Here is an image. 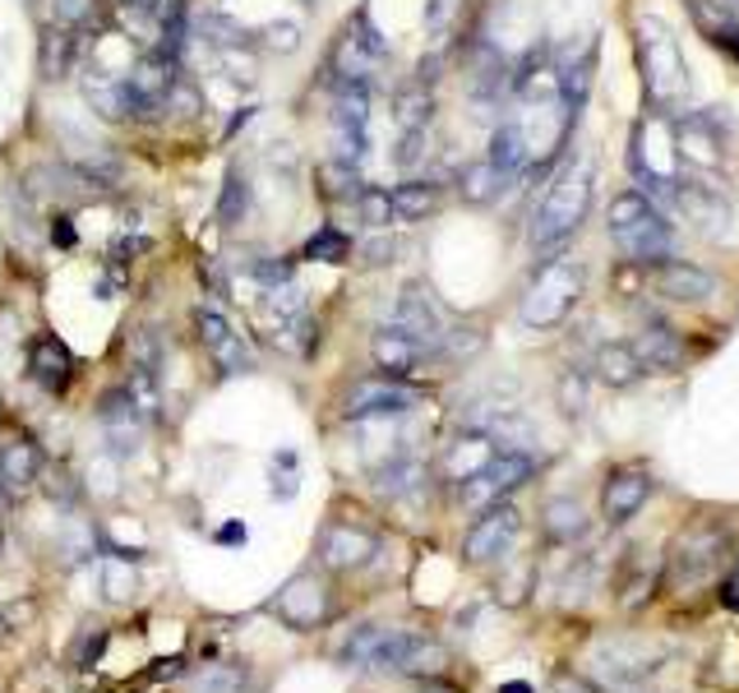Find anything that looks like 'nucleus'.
Wrapping results in <instances>:
<instances>
[{"instance_id": "1", "label": "nucleus", "mask_w": 739, "mask_h": 693, "mask_svg": "<svg viewBox=\"0 0 739 693\" xmlns=\"http://www.w3.org/2000/svg\"><path fill=\"white\" fill-rule=\"evenodd\" d=\"M582 292H588V264H582L578 255H569V250H545L536 273H532V287L518 301L522 329H532V333L560 329L578 310Z\"/></svg>"}, {"instance_id": "2", "label": "nucleus", "mask_w": 739, "mask_h": 693, "mask_svg": "<svg viewBox=\"0 0 739 693\" xmlns=\"http://www.w3.org/2000/svg\"><path fill=\"white\" fill-rule=\"evenodd\" d=\"M588 213H592V172L588 167H560L550 176L545 185V195L532 213V227H528V241L536 255H545V250H564L569 236L588 223Z\"/></svg>"}, {"instance_id": "3", "label": "nucleus", "mask_w": 739, "mask_h": 693, "mask_svg": "<svg viewBox=\"0 0 739 693\" xmlns=\"http://www.w3.org/2000/svg\"><path fill=\"white\" fill-rule=\"evenodd\" d=\"M638 66H642V79H647V98H652L661 111L684 103V92H689L684 56H680V42L670 38V28L661 19L638 23Z\"/></svg>"}, {"instance_id": "4", "label": "nucleus", "mask_w": 739, "mask_h": 693, "mask_svg": "<svg viewBox=\"0 0 739 693\" xmlns=\"http://www.w3.org/2000/svg\"><path fill=\"white\" fill-rule=\"evenodd\" d=\"M388 56V42L375 23H370V14L361 10L343 33H337L333 51H328V75L333 84H370L380 70V60Z\"/></svg>"}, {"instance_id": "5", "label": "nucleus", "mask_w": 739, "mask_h": 693, "mask_svg": "<svg viewBox=\"0 0 739 693\" xmlns=\"http://www.w3.org/2000/svg\"><path fill=\"white\" fill-rule=\"evenodd\" d=\"M425 402V389L393 380V374H365L343 393V417L347 421H380V417H407Z\"/></svg>"}, {"instance_id": "6", "label": "nucleus", "mask_w": 739, "mask_h": 693, "mask_svg": "<svg viewBox=\"0 0 739 693\" xmlns=\"http://www.w3.org/2000/svg\"><path fill=\"white\" fill-rule=\"evenodd\" d=\"M315 555L328 574H356L365 569L370 559L380 555V537L370 527H356L347 518H333L319 527V541H315Z\"/></svg>"}, {"instance_id": "7", "label": "nucleus", "mask_w": 739, "mask_h": 693, "mask_svg": "<svg viewBox=\"0 0 739 693\" xmlns=\"http://www.w3.org/2000/svg\"><path fill=\"white\" fill-rule=\"evenodd\" d=\"M195 333H199V346L208 352L213 370H218L223 380H231V374H250V370H255L250 346H245V338L231 329V320H227L223 310L199 305V310H195Z\"/></svg>"}, {"instance_id": "8", "label": "nucleus", "mask_w": 739, "mask_h": 693, "mask_svg": "<svg viewBox=\"0 0 739 693\" xmlns=\"http://www.w3.org/2000/svg\"><path fill=\"white\" fill-rule=\"evenodd\" d=\"M536 477V458L528 449H504L495 453L485 467H476L467 481H462V499H472V504H495L504 499L509 490L518 486H528Z\"/></svg>"}, {"instance_id": "9", "label": "nucleus", "mask_w": 739, "mask_h": 693, "mask_svg": "<svg viewBox=\"0 0 739 693\" xmlns=\"http://www.w3.org/2000/svg\"><path fill=\"white\" fill-rule=\"evenodd\" d=\"M518 527H522V514L513 509L509 499L485 504L481 518L467 527V537H462V559H467V564H495V559H504V550L518 537Z\"/></svg>"}, {"instance_id": "10", "label": "nucleus", "mask_w": 739, "mask_h": 693, "mask_svg": "<svg viewBox=\"0 0 739 693\" xmlns=\"http://www.w3.org/2000/svg\"><path fill=\"white\" fill-rule=\"evenodd\" d=\"M721 550H726V531L721 527H689L680 541H674V550H670V574H666V583L670 587H698L707 574L717 569V559H721Z\"/></svg>"}, {"instance_id": "11", "label": "nucleus", "mask_w": 739, "mask_h": 693, "mask_svg": "<svg viewBox=\"0 0 739 693\" xmlns=\"http://www.w3.org/2000/svg\"><path fill=\"white\" fill-rule=\"evenodd\" d=\"M333 602H328V587L315 574H296L283 592L273 596V615L283 619L292 634H315V628L328 619Z\"/></svg>"}, {"instance_id": "12", "label": "nucleus", "mask_w": 739, "mask_h": 693, "mask_svg": "<svg viewBox=\"0 0 739 693\" xmlns=\"http://www.w3.org/2000/svg\"><path fill=\"white\" fill-rule=\"evenodd\" d=\"M647 282L657 287V296H666L674 305H702V301L717 296L712 273H707L702 264H693V260H674V255H666V260H657L652 269H647Z\"/></svg>"}, {"instance_id": "13", "label": "nucleus", "mask_w": 739, "mask_h": 693, "mask_svg": "<svg viewBox=\"0 0 739 693\" xmlns=\"http://www.w3.org/2000/svg\"><path fill=\"white\" fill-rule=\"evenodd\" d=\"M79 92H83L88 111H98L102 120H111V125H130V120H135V103H130L126 75H116V70L98 66V60H83V70H79Z\"/></svg>"}, {"instance_id": "14", "label": "nucleus", "mask_w": 739, "mask_h": 693, "mask_svg": "<svg viewBox=\"0 0 739 693\" xmlns=\"http://www.w3.org/2000/svg\"><path fill=\"white\" fill-rule=\"evenodd\" d=\"M652 490H657V481L647 477V471H638V467H614L610 477H605V486H601V518H605L610 527H624L629 518H638L642 504L652 499Z\"/></svg>"}, {"instance_id": "15", "label": "nucleus", "mask_w": 739, "mask_h": 693, "mask_svg": "<svg viewBox=\"0 0 739 693\" xmlns=\"http://www.w3.org/2000/svg\"><path fill=\"white\" fill-rule=\"evenodd\" d=\"M435 352V346H425L421 338L403 333L397 324H384L375 329V338H370V361H375L380 374H393V380H407L412 370H421V361Z\"/></svg>"}, {"instance_id": "16", "label": "nucleus", "mask_w": 739, "mask_h": 693, "mask_svg": "<svg viewBox=\"0 0 739 693\" xmlns=\"http://www.w3.org/2000/svg\"><path fill=\"white\" fill-rule=\"evenodd\" d=\"M393 324L403 329V333H412V338H421L425 346H435L440 352V342H444V314H440V305H435V296H430L421 282H407L403 292H397V305H393Z\"/></svg>"}, {"instance_id": "17", "label": "nucleus", "mask_w": 739, "mask_h": 693, "mask_svg": "<svg viewBox=\"0 0 739 693\" xmlns=\"http://www.w3.org/2000/svg\"><path fill=\"white\" fill-rule=\"evenodd\" d=\"M75 352L66 342H60L56 333H38L33 346H28V380H33L38 389H47L51 398L66 393L75 384Z\"/></svg>"}, {"instance_id": "18", "label": "nucleus", "mask_w": 739, "mask_h": 693, "mask_svg": "<svg viewBox=\"0 0 739 693\" xmlns=\"http://www.w3.org/2000/svg\"><path fill=\"white\" fill-rule=\"evenodd\" d=\"M42 467H47V458L38 449V439L10 435L0 445V486H6V495H28L42 481Z\"/></svg>"}, {"instance_id": "19", "label": "nucleus", "mask_w": 739, "mask_h": 693, "mask_svg": "<svg viewBox=\"0 0 739 693\" xmlns=\"http://www.w3.org/2000/svg\"><path fill=\"white\" fill-rule=\"evenodd\" d=\"M614 245H620V255L624 260H633V264H642V269H652L657 260H666L670 255V245H674V227L666 223V213L657 208L652 217H642L638 227H629V232H620V236H610Z\"/></svg>"}, {"instance_id": "20", "label": "nucleus", "mask_w": 739, "mask_h": 693, "mask_svg": "<svg viewBox=\"0 0 739 693\" xmlns=\"http://www.w3.org/2000/svg\"><path fill=\"white\" fill-rule=\"evenodd\" d=\"M98 421H102V430H107V439H111V449L120 453H135L139 449V435H144V417H139V407L130 402V393L126 389H107L102 398H98Z\"/></svg>"}, {"instance_id": "21", "label": "nucleus", "mask_w": 739, "mask_h": 693, "mask_svg": "<svg viewBox=\"0 0 739 693\" xmlns=\"http://www.w3.org/2000/svg\"><path fill=\"white\" fill-rule=\"evenodd\" d=\"M670 204L680 208L693 227H702V232H721V227L730 223V204H726V195H717L712 185H702V180H674Z\"/></svg>"}, {"instance_id": "22", "label": "nucleus", "mask_w": 739, "mask_h": 693, "mask_svg": "<svg viewBox=\"0 0 739 693\" xmlns=\"http://www.w3.org/2000/svg\"><path fill=\"white\" fill-rule=\"evenodd\" d=\"M83 51L88 47L75 38V28H66V23L42 28V42H38V75H42V84H60L66 75H75Z\"/></svg>"}, {"instance_id": "23", "label": "nucleus", "mask_w": 739, "mask_h": 693, "mask_svg": "<svg viewBox=\"0 0 739 693\" xmlns=\"http://www.w3.org/2000/svg\"><path fill=\"white\" fill-rule=\"evenodd\" d=\"M633 352L642 361V370H680L684 365V338L674 333L670 324H642V333L633 338Z\"/></svg>"}, {"instance_id": "24", "label": "nucleus", "mask_w": 739, "mask_h": 693, "mask_svg": "<svg viewBox=\"0 0 739 693\" xmlns=\"http://www.w3.org/2000/svg\"><path fill=\"white\" fill-rule=\"evenodd\" d=\"M444 204V185L440 180H425V176H407L393 185V213L397 223H430Z\"/></svg>"}, {"instance_id": "25", "label": "nucleus", "mask_w": 739, "mask_h": 693, "mask_svg": "<svg viewBox=\"0 0 739 693\" xmlns=\"http://www.w3.org/2000/svg\"><path fill=\"white\" fill-rule=\"evenodd\" d=\"M680 144H684V157L698 167H721L726 163V135L717 130V120L702 116V111H689L680 120Z\"/></svg>"}, {"instance_id": "26", "label": "nucleus", "mask_w": 739, "mask_h": 693, "mask_svg": "<svg viewBox=\"0 0 739 693\" xmlns=\"http://www.w3.org/2000/svg\"><path fill=\"white\" fill-rule=\"evenodd\" d=\"M457 199L467 204V208H490V204H500V195L509 191V176L500 167H490L485 157H476V163H462L457 167Z\"/></svg>"}, {"instance_id": "27", "label": "nucleus", "mask_w": 739, "mask_h": 693, "mask_svg": "<svg viewBox=\"0 0 739 693\" xmlns=\"http://www.w3.org/2000/svg\"><path fill=\"white\" fill-rule=\"evenodd\" d=\"M541 531L550 546H578L588 537V514H582V504L569 499V495H554L541 504Z\"/></svg>"}, {"instance_id": "28", "label": "nucleus", "mask_w": 739, "mask_h": 693, "mask_svg": "<svg viewBox=\"0 0 739 693\" xmlns=\"http://www.w3.org/2000/svg\"><path fill=\"white\" fill-rule=\"evenodd\" d=\"M490 167H500L509 180L528 172L532 163V144H528V130H522L518 120H500L495 130H490V153H485Z\"/></svg>"}, {"instance_id": "29", "label": "nucleus", "mask_w": 739, "mask_h": 693, "mask_svg": "<svg viewBox=\"0 0 739 693\" xmlns=\"http://www.w3.org/2000/svg\"><path fill=\"white\" fill-rule=\"evenodd\" d=\"M592 370H597V380L605 389H633L647 374L638 352H633V342H601L597 357H592Z\"/></svg>"}, {"instance_id": "30", "label": "nucleus", "mask_w": 739, "mask_h": 693, "mask_svg": "<svg viewBox=\"0 0 739 693\" xmlns=\"http://www.w3.org/2000/svg\"><path fill=\"white\" fill-rule=\"evenodd\" d=\"M333 130L370 139V84H333Z\"/></svg>"}, {"instance_id": "31", "label": "nucleus", "mask_w": 739, "mask_h": 693, "mask_svg": "<svg viewBox=\"0 0 739 693\" xmlns=\"http://www.w3.org/2000/svg\"><path fill=\"white\" fill-rule=\"evenodd\" d=\"M430 120H435V92H430V84L412 79L393 92V125L397 135L403 130H430Z\"/></svg>"}, {"instance_id": "32", "label": "nucleus", "mask_w": 739, "mask_h": 693, "mask_svg": "<svg viewBox=\"0 0 739 693\" xmlns=\"http://www.w3.org/2000/svg\"><path fill=\"white\" fill-rule=\"evenodd\" d=\"M352 255H356V241L343 227H333V223L311 232L300 241V250H296V260H305V264H352Z\"/></svg>"}, {"instance_id": "33", "label": "nucleus", "mask_w": 739, "mask_h": 693, "mask_svg": "<svg viewBox=\"0 0 739 693\" xmlns=\"http://www.w3.org/2000/svg\"><path fill=\"white\" fill-rule=\"evenodd\" d=\"M421 486H425V462H416V458H393V462H384V467L375 471V490H380L384 499L421 495Z\"/></svg>"}, {"instance_id": "34", "label": "nucleus", "mask_w": 739, "mask_h": 693, "mask_svg": "<svg viewBox=\"0 0 739 693\" xmlns=\"http://www.w3.org/2000/svg\"><path fill=\"white\" fill-rule=\"evenodd\" d=\"M255 208V195H250V180H245V172H227L223 191H218V208H213V217H218V227L236 232L245 217H250Z\"/></svg>"}, {"instance_id": "35", "label": "nucleus", "mask_w": 739, "mask_h": 693, "mask_svg": "<svg viewBox=\"0 0 739 693\" xmlns=\"http://www.w3.org/2000/svg\"><path fill=\"white\" fill-rule=\"evenodd\" d=\"M120 389L130 393V402L139 407V417H144V421H158V412H162V374H158V370L130 365V370H126V380H120Z\"/></svg>"}, {"instance_id": "36", "label": "nucleus", "mask_w": 739, "mask_h": 693, "mask_svg": "<svg viewBox=\"0 0 739 693\" xmlns=\"http://www.w3.org/2000/svg\"><path fill=\"white\" fill-rule=\"evenodd\" d=\"M356 208V223L365 232H388L397 223V213H393V191H384V185H361V195L352 199Z\"/></svg>"}, {"instance_id": "37", "label": "nucleus", "mask_w": 739, "mask_h": 693, "mask_svg": "<svg viewBox=\"0 0 739 693\" xmlns=\"http://www.w3.org/2000/svg\"><path fill=\"white\" fill-rule=\"evenodd\" d=\"M315 180H319V195L324 199H343V204H352L356 195H361V172H356V163H343V157H328V163L315 172Z\"/></svg>"}, {"instance_id": "38", "label": "nucleus", "mask_w": 739, "mask_h": 693, "mask_svg": "<svg viewBox=\"0 0 739 693\" xmlns=\"http://www.w3.org/2000/svg\"><path fill=\"white\" fill-rule=\"evenodd\" d=\"M380 638H384V624H361V628H352L347 643L337 647V661H343V666L370 671V661H375V652H380Z\"/></svg>"}, {"instance_id": "39", "label": "nucleus", "mask_w": 739, "mask_h": 693, "mask_svg": "<svg viewBox=\"0 0 739 693\" xmlns=\"http://www.w3.org/2000/svg\"><path fill=\"white\" fill-rule=\"evenodd\" d=\"M245 666L236 661H218V666H204L195 671V693H245Z\"/></svg>"}, {"instance_id": "40", "label": "nucleus", "mask_w": 739, "mask_h": 693, "mask_svg": "<svg viewBox=\"0 0 739 693\" xmlns=\"http://www.w3.org/2000/svg\"><path fill=\"white\" fill-rule=\"evenodd\" d=\"M195 38H204L208 47H245V28L236 23V19H227V14H199L195 19Z\"/></svg>"}, {"instance_id": "41", "label": "nucleus", "mask_w": 739, "mask_h": 693, "mask_svg": "<svg viewBox=\"0 0 739 693\" xmlns=\"http://www.w3.org/2000/svg\"><path fill=\"white\" fill-rule=\"evenodd\" d=\"M554 407H560L564 417H582V412H588V374H582V370H564L560 384H554Z\"/></svg>"}, {"instance_id": "42", "label": "nucleus", "mask_w": 739, "mask_h": 693, "mask_svg": "<svg viewBox=\"0 0 739 693\" xmlns=\"http://www.w3.org/2000/svg\"><path fill=\"white\" fill-rule=\"evenodd\" d=\"M102 652H107V628L102 624H83L75 634V643H70V666H79V671L98 666Z\"/></svg>"}, {"instance_id": "43", "label": "nucleus", "mask_w": 739, "mask_h": 693, "mask_svg": "<svg viewBox=\"0 0 739 693\" xmlns=\"http://www.w3.org/2000/svg\"><path fill=\"white\" fill-rule=\"evenodd\" d=\"M296 255H259L255 264H250V277L259 282L264 292H273V287H287V282L296 277Z\"/></svg>"}, {"instance_id": "44", "label": "nucleus", "mask_w": 739, "mask_h": 693, "mask_svg": "<svg viewBox=\"0 0 739 693\" xmlns=\"http://www.w3.org/2000/svg\"><path fill=\"white\" fill-rule=\"evenodd\" d=\"M361 269H388L397 260V241L388 232H370L365 241H356V255H352Z\"/></svg>"}, {"instance_id": "45", "label": "nucleus", "mask_w": 739, "mask_h": 693, "mask_svg": "<svg viewBox=\"0 0 739 693\" xmlns=\"http://www.w3.org/2000/svg\"><path fill=\"white\" fill-rule=\"evenodd\" d=\"M259 47L273 56H292L300 47V23L296 19H273L259 28Z\"/></svg>"}, {"instance_id": "46", "label": "nucleus", "mask_w": 739, "mask_h": 693, "mask_svg": "<svg viewBox=\"0 0 739 693\" xmlns=\"http://www.w3.org/2000/svg\"><path fill=\"white\" fill-rule=\"evenodd\" d=\"M199 107H204V98H199L195 79H190V75H180V79L171 84V92H167V107H162V111H171V116H180V120H190V116H199Z\"/></svg>"}, {"instance_id": "47", "label": "nucleus", "mask_w": 739, "mask_h": 693, "mask_svg": "<svg viewBox=\"0 0 739 693\" xmlns=\"http://www.w3.org/2000/svg\"><path fill=\"white\" fill-rule=\"evenodd\" d=\"M485 346V333L476 329V324H467V329H444V342H440V352H449V357H476Z\"/></svg>"}, {"instance_id": "48", "label": "nucleus", "mask_w": 739, "mask_h": 693, "mask_svg": "<svg viewBox=\"0 0 739 693\" xmlns=\"http://www.w3.org/2000/svg\"><path fill=\"white\" fill-rule=\"evenodd\" d=\"M425 144H430V130H403V135H397V148H393V163L412 172L425 157Z\"/></svg>"}, {"instance_id": "49", "label": "nucleus", "mask_w": 739, "mask_h": 693, "mask_svg": "<svg viewBox=\"0 0 739 693\" xmlns=\"http://www.w3.org/2000/svg\"><path fill=\"white\" fill-rule=\"evenodd\" d=\"M702 38L739 66V23H735V19H726V23H702Z\"/></svg>"}, {"instance_id": "50", "label": "nucleus", "mask_w": 739, "mask_h": 693, "mask_svg": "<svg viewBox=\"0 0 739 693\" xmlns=\"http://www.w3.org/2000/svg\"><path fill=\"white\" fill-rule=\"evenodd\" d=\"M47 241H51L56 250H75V245H79L75 217H70V213H51V217H47Z\"/></svg>"}, {"instance_id": "51", "label": "nucleus", "mask_w": 739, "mask_h": 693, "mask_svg": "<svg viewBox=\"0 0 739 693\" xmlns=\"http://www.w3.org/2000/svg\"><path fill=\"white\" fill-rule=\"evenodd\" d=\"M51 14L66 28H83L92 19V0H51Z\"/></svg>"}, {"instance_id": "52", "label": "nucleus", "mask_w": 739, "mask_h": 693, "mask_svg": "<svg viewBox=\"0 0 739 693\" xmlns=\"http://www.w3.org/2000/svg\"><path fill=\"white\" fill-rule=\"evenodd\" d=\"M462 10V0H430L425 6V23H430V33H444V28L457 19Z\"/></svg>"}, {"instance_id": "53", "label": "nucleus", "mask_w": 739, "mask_h": 693, "mask_svg": "<svg viewBox=\"0 0 739 693\" xmlns=\"http://www.w3.org/2000/svg\"><path fill=\"white\" fill-rule=\"evenodd\" d=\"M554 693H601L592 680H582L578 671H560L554 675Z\"/></svg>"}, {"instance_id": "54", "label": "nucleus", "mask_w": 739, "mask_h": 693, "mask_svg": "<svg viewBox=\"0 0 739 693\" xmlns=\"http://www.w3.org/2000/svg\"><path fill=\"white\" fill-rule=\"evenodd\" d=\"M218 541H223V546H240V541H245V527H240V523L218 527Z\"/></svg>"}, {"instance_id": "55", "label": "nucleus", "mask_w": 739, "mask_h": 693, "mask_svg": "<svg viewBox=\"0 0 739 693\" xmlns=\"http://www.w3.org/2000/svg\"><path fill=\"white\" fill-rule=\"evenodd\" d=\"M500 693H532V684L528 680H509V684H500Z\"/></svg>"}, {"instance_id": "56", "label": "nucleus", "mask_w": 739, "mask_h": 693, "mask_svg": "<svg viewBox=\"0 0 739 693\" xmlns=\"http://www.w3.org/2000/svg\"><path fill=\"white\" fill-rule=\"evenodd\" d=\"M10 628H14V624H10V615H6V611H0V647H6V643H10Z\"/></svg>"}, {"instance_id": "57", "label": "nucleus", "mask_w": 739, "mask_h": 693, "mask_svg": "<svg viewBox=\"0 0 739 693\" xmlns=\"http://www.w3.org/2000/svg\"><path fill=\"white\" fill-rule=\"evenodd\" d=\"M120 6H130V10H148V14H152V6H158V0H120Z\"/></svg>"}, {"instance_id": "58", "label": "nucleus", "mask_w": 739, "mask_h": 693, "mask_svg": "<svg viewBox=\"0 0 739 693\" xmlns=\"http://www.w3.org/2000/svg\"><path fill=\"white\" fill-rule=\"evenodd\" d=\"M421 693H449V689H421Z\"/></svg>"}]
</instances>
